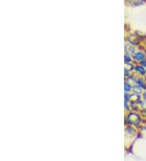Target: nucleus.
Segmentation results:
<instances>
[{"label": "nucleus", "instance_id": "f257e3e1", "mask_svg": "<svg viewBox=\"0 0 146 161\" xmlns=\"http://www.w3.org/2000/svg\"><path fill=\"white\" fill-rule=\"evenodd\" d=\"M129 122L133 125H139L140 124V117L138 114L136 113H131L128 117Z\"/></svg>", "mask_w": 146, "mask_h": 161}, {"label": "nucleus", "instance_id": "9d476101", "mask_svg": "<svg viewBox=\"0 0 146 161\" xmlns=\"http://www.w3.org/2000/svg\"><path fill=\"white\" fill-rule=\"evenodd\" d=\"M144 52H145V54H146V48H145V50H144Z\"/></svg>", "mask_w": 146, "mask_h": 161}, {"label": "nucleus", "instance_id": "1a4fd4ad", "mask_svg": "<svg viewBox=\"0 0 146 161\" xmlns=\"http://www.w3.org/2000/svg\"><path fill=\"white\" fill-rule=\"evenodd\" d=\"M144 130H145V131H146V126H145V127H144Z\"/></svg>", "mask_w": 146, "mask_h": 161}, {"label": "nucleus", "instance_id": "423d86ee", "mask_svg": "<svg viewBox=\"0 0 146 161\" xmlns=\"http://www.w3.org/2000/svg\"><path fill=\"white\" fill-rule=\"evenodd\" d=\"M124 59H125V63L129 64L131 62V58H130V56H129V55H127H127H125Z\"/></svg>", "mask_w": 146, "mask_h": 161}, {"label": "nucleus", "instance_id": "7ed1b4c3", "mask_svg": "<svg viewBox=\"0 0 146 161\" xmlns=\"http://www.w3.org/2000/svg\"><path fill=\"white\" fill-rule=\"evenodd\" d=\"M135 70H136V72L137 73H138L140 76H141V77H145L146 75V69L145 68H144L141 64H138L136 65V66H135Z\"/></svg>", "mask_w": 146, "mask_h": 161}, {"label": "nucleus", "instance_id": "39448f33", "mask_svg": "<svg viewBox=\"0 0 146 161\" xmlns=\"http://www.w3.org/2000/svg\"><path fill=\"white\" fill-rule=\"evenodd\" d=\"M124 86H125L124 90H125V91H126V92H129V91L132 90V86H131L129 83H127V82L125 83Z\"/></svg>", "mask_w": 146, "mask_h": 161}, {"label": "nucleus", "instance_id": "9b49d317", "mask_svg": "<svg viewBox=\"0 0 146 161\" xmlns=\"http://www.w3.org/2000/svg\"><path fill=\"white\" fill-rule=\"evenodd\" d=\"M141 1H146V0H141Z\"/></svg>", "mask_w": 146, "mask_h": 161}, {"label": "nucleus", "instance_id": "f8f14e48", "mask_svg": "<svg viewBox=\"0 0 146 161\" xmlns=\"http://www.w3.org/2000/svg\"><path fill=\"white\" fill-rule=\"evenodd\" d=\"M145 77H146V75H145Z\"/></svg>", "mask_w": 146, "mask_h": 161}, {"label": "nucleus", "instance_id": "20e7f679", "mask_svg": "<svg viewBox=\"0 0 146 161\" xmlns=\"http://www.w3.org/2000/svg\"><path fill=\"white\" fill-rule=\"evenodd\" d=\"M136 85L138 87L141 88L144 91H146V80L142 78H136Z\"/></svg>", "mask_w": 146, "mask_h": 161}, {"label": "nucleus", "instance_id": "f03ea898", "mask_svg": "<svg viewBox=\"0 0 146 161\" xmlns=\"http://www.w3.org/2000/svg\"><path fill=\"white\" fill-rule=\"evenodd\" d=\"M133 59L136 61L140 63L141 61L144 60V59H146V54L144 51H136L133 55Z\"/></svg>", "mask_w": 146, "mask_h": 161}, {"label": "nucleus", "instance_id": "6e6552de", "mask_svg": "<svg viewBox=\"0 0 146 161\" xmlns=\"http://www.w3.org/2000/svg\"><path fill=\"white\" fill-rule=\"evenodd\" d=\"M140 64H141L144 68H145L146 69V59H144V60H142L141 62L140 63Z\"/></svg>", "mask_w": 146, "mask_h": 161}, {"label": "nucleus", "instance_id": "0eeeda50", "mask_svg": "<svg viewBox=\"0 0 146 161\" xmlns=\"http://www.w3.org/2000/svg\"><path fill=\"white\" fill-rule=\"evenodd\" d=\"M142 98H143V102L146 103V91H144V93L142 94Z\"/></svg>", "mask_w": 146, "mask_h": 161}]
</instances>
